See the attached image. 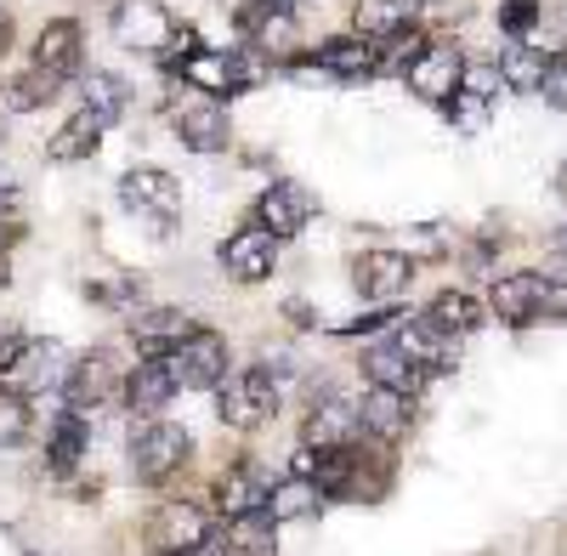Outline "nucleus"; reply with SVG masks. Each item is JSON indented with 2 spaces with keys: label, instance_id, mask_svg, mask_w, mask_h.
<instances>
[{
  "label": "nucleus",
  "instance_id": "1",
  "mask_svg": "<svg viewBox=\"0 0 567 556\" xmlns=\"http://www.w3.org/2000/svg\"><path fill=\"white\" fill-rule=\"evenodd\" d=\"M187 460H194V432L154 414V421H131L125 432V477L136 488H171Z\"/></svg>",
  "mask_w": 567,
  "mask_h": 556
},
{
  "label": "nucleus",
  "instance_id": "2",
  "mask_svg": "<svg viewBox=\"0 0 567 556\" xmlns=\"http://www.w3.org/2000/svg\"><path fill=\"white\" fill-rule=\"evenodd\" d=\"M278 409H284V381L272 375L261 358H256V363H239V369H233V375L216 387V421H221L227 432H239V437L272 426Z\"/></svg>",
  "mask_w": 567,
  "mask_h": 556
},
{
  "label": "nucleus",
  "instance_id": "3",
  "mask_svg": "<svg viewBox=\"0 0 567 556\" xmlns=\"http://www.w3.org/2000/svg\"><path fill=\"white\" fill-rule=\"evenodd\" d=\"M120 387H125V358L114 347H85L74 352L58 398L80 414H97V409H120Z\"/></svg>",
  "mask_w": 567,
  "mask_h": 556
},
{
  "label": "nucleus",
  "instance_id": "4",
  "mask_svg": "<svg viewBox=\"0 0 567 556\" xmlns=\"http://www.w3.org/2000/svg\"><path fill=\"white\" fill-rule=\"evenodd\" d=\"M210 528H216V517L205 500H159L148 523H142V545L159 556H199Z\"/></svg>",
  "mask_w": 567,
  "mask_h": 556
},
{
  "label": "nucleus",
  "instance_id": "5",
  "mask_svg": "<svg viewBox=\"0 0 567 556\" xmlns=\"http://www.w3.org/2000/svg\"><path fill=\"white\" fill-rule=\"evenodd\" d=\"M165 363H171V375H176V387H182V392H216V387L233 375V369H239V363H233L227 336L216 330V323H199V330L187 336Z\"/></svg>",
  "mask_w": 567,
  "mask_h": 556
},
{
  "label": "nucleus",
  "instance_id": "6",
  "mask_svg": "<svg viewBox=\"0 0 567 556\" xmlns=\"http://www.w3.org/2000/svg\"><path fill=\"white\" fill-rule=\"evenodd\" d=\"M69 363H74V352L63 347V341H23L18 347V358L0 369V387L7 392H18V398H58L63 392V375H69Z\"/></svg>",
  "mask_w": 567,
  "mask_h": 556
},
{
  "label": "nucleus",
  "instance_id": "7",
  "mask_svg": "<svg viewBox=\"0 0 567 556\" xmlns=\"http://www.w3.org/2000/svg\"><path fill=\"white\" fill-rule=\"evenodd\" d=\"M312 216H318V194L307 188V182H296V176L267 182V188L256 194V205H250V222L261 227V234H272L278 245L301 239Z\"/></svg>",
  "mask_w": 567,
  "mask_h": 556
},
{
  "label": "nucleus",
  "instance_id": "8",
  "mask_svg": "<svg viewBox=\"0 0 567 556\" xmlns=\"http://www.w3.org/2000/svg\"><path fill=\"white\" fill-rule=\"evenodd\" d=\"M171 131L187 154H227L233 148V120H227V103L216 97H199V91H176L171 103Z\"/></svg>",
  "mask_w": 567,
  "mask_h": 556
},
{
  "label": "nucleus",
  "instance_id": "9",
  "mask_svg": "<svg viewBox=\"0 0 567 556\" xmlns=\"http://www.w3.org/2000/svg\"><path fill=\"white\" fill-rule=\"evenodd\" d=\"M120 205L136 222H154L165 234V227H176V216H182V182L165 165H131L120 176Z\"/></svg>",
  "mask_w": 567,
  "mask_h": 556
},
{
  "label": "nucleus",
  "instance_id": "10",
  "mask_svg": "<svg viewBox=\"0 0 567 556\" xmlns=\"http://www.w3.org/2000/svg\"><path fill=\"white\" fill-rule=\"evenodd\" d=\"M414 256L409 250H392V245H374V250H358L352 256V290L369 301V307H398L414 285Z\"/></svg>",
  "mask_w": 567,
  "mask_h": 556
},
{
  "label": "nucleus",
  "instance_id": "11",
  "mask_svg": "<svg viewBox=\"0 0 567 556\" xmlns=\"http://www.w3.org/2000/svg\"><path fill=\"white\" fill-rule=\"evenodd\" d=\"M278 239L272 234H261V227L245 216L233 234L216 245V267H221V278H233V285H245V290H256V285H267V278L278 272Z\"/></svg>",
  "mask_w": 567,
  "mask_h": 556
},
{
  "label": "nucleus",
  "instance_id": "12",
  "mask_svg": "<svg viewBox=\"0 0 567 556\" xmlns=\"http://www.w3.org/2000/svg\"><path fill=\"white\" fill-rule=\"evenodd\" d=\"M398 477V460L386 443L374 437H352L347 443V483H341V505H381L392 494Z\"/></svg>",
  "mask_w": 567,
  "mask_h": 556
},
{
  "label": "nucleus",
  "instance_id": "13",
  "mask_svg": "<svg viewBox=\"0 0 567 556\" xmlns=\"http://www.w3.org/2000/svg\"><path fill=\"white\" fill-rule=\"evenodd\" d=\"M352 437H363V426H358V398H347L341 387H318V392L307 398V414H301V443H307V449H341V443H352Z\"/></svg>",
  "mask_w": 567,
  "mask_h": 556
},
{
  "label": "nucleus",
  "instance_id": "14",
  "mask_svg": "<svg viewBox=\"0 0 567 556\" xmlns=\"http://www.w3.org/2000/svg\"><path fill=\"white\" fill-rule=\"evenodd\" d=\"M29 63L40 74H52L58 85L80 80L85 74V23L80 18H52V23H40L34 45H29Z\"/></svg>",
  "mask_w": 567,
  "mask_h": 556
},
{
  "label": "nucleus",
  "instance_id": "15",
  "mask_svg": "<svg viewBox=\"0 0 567 556\" xmlns=\"http://www.w3.org/2000/svg\"><path fill=\"white\" fill-rule=\"evenodd\" d=\"M176 375L165 358H136L125 363V387H120V409L131 414V421H154V414H165L176 403Z\"/></svg>",
  "mask_w": 567,
  "mask_h": 556
},
{
  "label": "nucleus",
  "instance_id": "16",
  "mask_svg": "<svg viewBox=\"0 0 567 556\" xmlns=\"http://www.w3.org/2000/svg\"><path fill=\"white\" fill-rule=\"evenodd\" d=\"M194 330H199V318L182 307H136L125 318V336H131L136 358H171Z\"/></svg>",
  "mask_w": 567,
  "mask_h": 556
},
{
  "label": "nucleus",
  "instance_id": "17",
  "mask_svg": "<svg viewBox=\"0 0 567 556\" xmlns=\"http://www.w3.org/2000/svg\"><path fill=\"white\" fill-rule=\"evenodd\" d=\"M483 307H488V318L505 323V330H528V323H539V272L534 267H516V272L488 278Z\"/></svg>",
  "mask_w": 567,
  "mask_h": 556
},
{
  "label": "nucleus",
  "instance_id": "18",
  "mask_svg": "<svg viewBox=\"0 0 567 556\" xmlns=\"http://www.w3.org/2000/svg\"><path fill=\"white\" fill-rule=\"evenodd\" d=\"M358 426H363V437L398 449V443L414 432V398H409V392H386V387H363V398H358Z\"/></svg>",
  "mask_w": 567,
  "mask_h": 556
},
{
  "label": "nucleus",
  "instance_id": "19",
  "mask_svg": "<svg viewBox=\"0 0 567 556\" xmlns=\"http://www.w3.org/2000/svg\"><path fill=\"white\" fill-rule=\"evenodd\" d=\"M460 74H465V52H460V45H449V40H432V52H425V58L403 74V85L414 91L420 103L443 109L454 91H460Z\"/></svg>",
  "mask_w": 567,
  "mask_h": 556
},
{
  "label": "nucleus",
  "instance_id": "20",
  "mask_svg": "<svg viewBox=\"0 0 567 556\" xmlns=\"http://www.w3.org/2000/svg\"><path fill=\"white\" fill-rule=\"evenodd\" d=\"M312 63H318V74L323 80H341V85H363V80H381L374 74V40H363V34H323L318 45H312Z\"/></svg>",
  "mask_w": 567,
  "mask_h": 556
},
{
  "label": "nucleus",
  "instance_id": "21",
  "mask_svg": "<svg viewBox=\"0 0 567 556\" xmlns=\"http://www.w3.org/2000/svg\"><path fill=\"white\" fill-rule=\"evenodd\" d=\"M199 556H278V523L267 512H245L233 523H216Z\"/></svg>",
  "mask_w": 567,
  "mask_h": 556
},
{
  "label": "nucleus",
  "instance_id": "22",
  "mask_svg": "<svg viewBox=\"0 0 567 556\" xmlns=\"http://www.w3.org/2000/svg\"><path fill=\"white\" fill-rule=\"evenodd\" d=\"M358 375H363V387H386V392H409V398H420V387H425V375L403 358V347L392 336L369 341L358 352Z\"/></svg>",
  "mask_w": 567,
  "mask_h": 556
},
{
  "label": "nucleus",
  "instance_id": "23",
  "mask_svg": "<svg viewBox=\"0 0 567 556\" xmlns=\"http://www.w3.org/2000/svg\"><path fill=\"white\" fill-rule=\"evenodd\" d=\"M261 494H267V483L256 477L250 460H227V472H216L205 505H210L216 523H233V517H245V512H261Z\"/></svg>",
  "mask_w": 567,
  "mask_h": 556
},
{
  "label": "nucleus",
  "instance_id": "24",
  "mask_svg": "<svg viewBox=\"0 0 567 556\" xmlns=\"http://www.w3.org/2000/svg\"><path fill=\"white\" fill-rule=\"evenodd\" d=\"M386 336L403 347V358L420 369L425 381H437V375H449V369H454V341H449V336H437L425 318H398Z\"/></svg>",
  "mask_w": 567,
  "mask_h": 556
},
{
  "label": "nucleus",
  "instance_id": "25",
  "mask_svg": "<svg viewBox=\"0 0 567 556\" xmlns=\"http://www.w3.org/2000/svg\"><path fill=\"white\" fill-rule=\"evenodd\" d=\"M85 454H91V414L63 403L52 421H45V460H52L58 477H74L85 466Z\"/></svg>",
  "mask_w": 567,
  "mask_h": 556
},
{
  "label": "nucleus",
  "instance_id": "26",
  "mask_svg": "<svg viewBox=\"0 0 567 556\" xmlns=\"http://www.w3.org/2000/svg\"><path fill=\"white\" fill-rule=\"evenodd\" d=\"M420 318L432 323L437 336H449V341H465V336H477L483 323H488V307H483V296H471V290L449 285V290H437L432 301H425V312H420Z\"/></svg>",
  "mask_w": 567,
  "mask_h": 556
},
{
  "label": "nucleus",
  "instance_id": "27",
  "mask_svg": "<svg viewBox=\"0 0 567 556\" xmlns=\"http://www.w3.org/2000/svg\"><path fill=\"white\" fill-rule=\"evenodd\" d=\"M120 40L136 45V52H154L165 58L171 52V34H176V18L165 7H154V0H120Z\"/></svg>",
  "mask_w": 567,
  "mask_h": 556
},
{
  "label": "nucleus",
  "instance_id": "28",
  "mask_svg": "<svg viewBox=\"0 0 567 556\" xmlns=\"http://www.w3.org/2000/svg\"><path fill=\"white\" fill-rule=\"evenodd\" d=\"M494 63H499L505 91H516V97H539V85H545L556 52H550V45H539V40H511L505 52H494Z\"/></svg>",
  "mask_w": 567,
  "mask_h": 556
},
{
  "label": "nucleus",
  "instance_id": "29",
  "mask_svg": "<svg viewBox=\"0 0 567 556\" xmlns=\"http://www.w3.org/2000/svg\"><path fill=\"white\" fill-rule=\"evenodd\" d=\"M103 136H109V125L80 103V109L52 131V143H45V159H52V165H80V159H91V154L103 148Z\"/></svg>",
  "mask_w": 567,
  "mask_h": 556
},
{
  "label": "nucleus",
  "instance_id": "30",
  "mask_svg": "<svg viewBox=\"0 0 567 556\" xmlns=\"http://www.w3.org/2000/svg\"><path fill=\"white\" fill-rule=\"evenodd\" d=\"M323 505V494H318V483L312 477H296V472H284V477H272L267 483V494H261V512L278 523V528H290V523H307L312 512Z\"/></svg>",
  "mask_w": 567,
  "mask_h": 556
},
{
  "label": "nucleus",
  "instance_id": "31",
  "mask_svg": "<svg viewBox=\"0 0 567 556\" xmlns=\"http://www.w3.org/2000/svg\"><path fill=\"white\" fill-rule=\"evenodd\" d=\"M425 18V0H352V34L386 40L398 29H414Z\"/></svg>",
  "mask_w": 567,
  "mask_h": 556
},
{
  "label": "nucleus",
  "instance_id": "32",
  "mask_svg": "<svg viewBox=\"0 0 567 556\" xmlns=\"http://www.w3.org/2000/svg\"><path fill=\"white\" fill-rule=\"evenodd\" d=\"M58 80L52 74H40L34 63L29 69H18V74H7L0 80V114H40V109H52L58 103Z\"/></svg>",
  "mask_w": 567,
  "mask_h": 556
},
{
  "label": "nucleus",
  "instance_id": "33",
  "mask_svg": "<svg viewBox=\"0 0 567 556\" xmlns=\"http://www.w3.org/2000/svg\"><path fill=\"white\" fill-rule=\"evenodd\" d=\"M425 52H432V34H425V23H414V29H398V34H386V40H374V74H409Z\"/></svg>",
  "mask_w": 567,
  "mask_h": 556
},
{
  "label": "nucleus",
  "instance_id": "34",
  "mask_svg": "<svg viewBox=\"0 0 567 556\" xmlns=\"http://www.w3.org/2000/svg\"><path fill=\"white\" fill-rule=\"evenodd\" d=\"M80 91H85V109L97 114L103 125H120L125 109H131V85L120 74H109V69H85L80 74Z\"/></svg>",
  "mask_w": 567,
  "mask_h": 556
},
{
  "label": "nucleus",
  "instance_id": "35",
  "mask_svg": "<svg viewBox=\"0 0 567 556\" xmlns=\"http://www.w3.org/2000/svg\"><path fill=\"white\" fill-rule=\"evenodd\" d=\"M545 29V0H499V34L505 40H534Z\"/></svg>",
  "mask_w": 567,
  "mask_h": 556
},
{
  "label": "nucleus",
  "instance_id": "36",
  "mask_svg": "<svg viewBox=\"0 0 567 556\" xmlns=\"http://www.w3.org/2000/svg\"><path fill=\"white\" fill-rule=\"evenodd\" d=\"M34 432V414H29V398H18V392H7L0 387V449H12V443H23Z\"/></svg>",
  "mask_w": 567,
  "mask_h": 556
},
{
  "label": "nucleus",
  "instance_id": "37",
  "mask_svg": "<svg viewBox=\"0 0 567 556\" xmlns=\"http://www.w3.org/2000/svg\"><path fill=\"white\" fill-rule=\"evenodd\" d=\"M488 109H494V103H483V97H471V91H454V97L443 103L449 125H454V131H465V136L488 125Z\"/></svg>",
  "mask_w": 567,
  "mask_h": 556
},
{
  "label": "nucleus",
  "instance_id": "38",
  "mask_svg": "<svg viewBox=\"0 0 567 556\" xmlns=\"http://www.w3.org/2000/svg\"><path fill=\"white\" fill-rule=\"evenodd\" d=\"M561 323L567 318V267H550L539 272V323Z\"/></svg>",
  "mask_w": 567,
  "mask_h": 556
},
{
  "label": "nucleus",
  "instance_id": "39",
  "mask_svg": "<svg viewBox=\"0 0 567 556\" xmlns=\"http://www.w3.org/2000/svg\"><path fill=\"white\" fill-rule=\"evenodd\" d=\"M23 341H29V336H23V323L0 312V369H7V363L18 358V347H23Z\"/></svg>",
  "mask_w": 567,
  "mask_h": 556
},
{
  "label": "nucleus",
  "instance_id": "40",
  "mask_svg": "<svg viewBox=\"0 0 567 556\" xmlns=\"http://www.w3.org/2000/svg\"><path fill=\"white\" fill-rule=\"evenodd\" d=\"M23 239V216H18V205H0V250H12Z\"/></svg>",
  "mask_w": 567,
  "mask_h": 556
},
{
  "label": "nucleus",
  "instance_id": "41",
  "mask_svg": "<svg viewBox=\"0 0 567 556\" xmlns=\"http://www.w3.org/2000/svg\"><path fill=\"white\" fill-rule=\"evenodd\" d=\"M12 40H18V18H12L7 7H0V58L12 52Z\"/></svg>",
  "mask_w": 567,
  "mask_h": 556
},
{
  "label": "nucleus",
  "instance_id": "42",
  "mask_svg": "<svg viewBox=\"0 0 567 556\" xmlns=\"http://www.w3.org/2000/svg\"><path fill=\"white\" fill-rule=\"evenodd\" d=\"M0 205H18V176L0 165Z\"/></svg>",
  "mask_w": 567,
  "mask_h": 556
},
{
  "label": "nucleus",
  "instance_id": "43",
  "mask_svg": "<svg viewBox=\"0 0 567 556\" xmlns=\"http://www.w3.org/2000/svg\"><path fill=\"white\" fill-rule=\"evenodd\" d=\"M0 290H12V250H0Z\"/></svg>",
  "mask_w": 567,
  "mask_h": 556
},
{
  "label": "nucleus",
  "instance_id": "44",
  "mask_svg": "<svg viewBox=\"0 0 567 556\" xmlns=\"http://www.w3.org/2000/svg\"><path fill=\"white\" fill-rule=\"evenodd\" d=\"M556 194L567 199V154H561V165H556Z\"/></svg>",
  "mask_w": 567,
  "mask_h": 556
},
{
  "label": "nucleus",
  "instance_id": "45",
  "mask_svg": "<svg viewBox=\"0 0 567 556\" xmlns=\"http://www.w3.org/2000/svg\"><path fill=\"white\" fill-rule=\"evenodd\" d=\"M0 148H7V114H0Z\"/></svg>",
  "mask_w": 567,
  "mask_h": 556
},
{
  "label": "nucleus",
  "instance_id": "46",
  "mask_svg": "<svg viewBox=\"0 0 567 556\" xmlns=\"http://www.w3.org/2000/svg\"><path fill=\"white\" fill-rule=\"evenodd\" d=\"M23 556H40V550H23Z\"/></svg>",
  "mask_w": 567,
  "mask_h": 556
},
{
  "label": "nucleus",
  "instance_id": "47",
  "mask_svg": "<svg viewBox=\"0 0 567 556\" xmlns=\"http://www.w3.org/2000/svg\"><path fill=\"white\" fill-rule=\"evenodd\" d=\"M425 7H437V0H425Z\"/></svg>",
  "mask_w": 567,
  "mask_h": 556
},
{
  "label": "nucleus",
  "instance_id": "48",
  "mask_svg": "<svg viewBox=\"0 0 567 556\" xmlns=\"http://www.w3.org/2000/svg\"><path fill=\"white\" fill-rule=\"evenodd\" d=\"M148 556H159V550H148Z\"/></svg>",
  "mask_w": 567,
  "mask_h": 556
},
{
  "label": "nucleus",
  "instance_id": "49",
  "mask_svg": "<svg viewBox=\"0 0 567 556\" xmlns=\"http://www.w3.org/2000/svg\"><path fill=\"white\" fill-rule=\"evenodd\" d=\"M561 245H567V239H561Z\"/></svg>",
  "mask_w": 567,
  "mask_h": 556
}]
</instances>
